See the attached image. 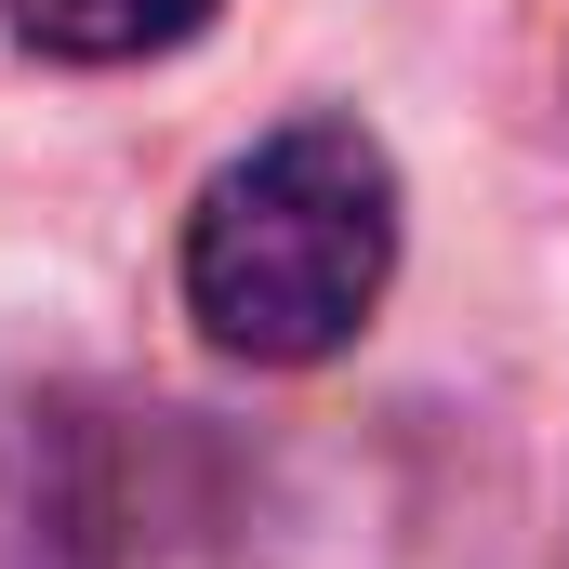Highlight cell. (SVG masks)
<instances>
[{
    "label": "cell",
    "instance_id": "obj_1",
    "mask_svg": "<svg viewBox=\"0 0 569 569\" xmlns=\"http://www.w3.org/2000/svg\"><path fill=\"white\" fill-rule=\"evenodd\" d=\"M398 279V172L358 120H279L186 212V305L226 358L318 371Z\"/></svg>",
    "mask_w": 569,
    "mask_h": 569
},
{
    "label": "cell",
    "instance_id": "obj_2",
    "mask_svg": "<svg viewBox=\"0 0 569 569\" xmlns=\"http://www.w3.org/2000/svg\"><path fill=\"white\" fill-rule=\"evenodd\" d=\"M172 437L107 398H0V569H133L159 530Z\"/></svg>",
    "mask_w": 569,
    "mask_h": 569
},
{
    "label": "cell",
    "instance_id": "obj_3",
    "mask_svg": "<svg viewBox=\"0 0 569 569\" xmlns=\"http://www.w3.org/2000/svg\"><path fill=\"white\" fill-rule=\"evenodd\" d=\"M0 13L53 67H133V53H172L212 27V0H0Z\"/></svg>",
    "mask_w": 569,
    "mask_h": 569
}]
</instances>
